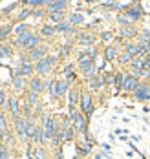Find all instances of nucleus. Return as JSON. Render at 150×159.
Here are the masks:
<instances>
[{"instance_id": "f257e3e1", "label": "nucleus", "mask_w": 150, "mask_h": 159, "mask_svg": "<svg viewBox=\"0 0 150 159\" xmlns=\"http://www.w3.org/2000/svg\"><path fill=\"white\" fill-rule=\"evenodd\" d=\"M57 61H59V57H55V55H46L44 59H40L39 62H35V73L39 75V77H44V75H48L51 70L57 66Z\"/></svg>"}, {"instance_id": "f03ea898", "label": "nucleus", "mask_w": 150, "mask_h": 159, "mask_svg": "<svg viewBox=\"0 0 150 159\" xmlns=\"http://www.w3.org/2000/svg\"><path fill=\"white\" fill-rule=\"evenodd\" d=\"M130 97H132L135 102H141V104L148 102V99H150V80L148 79H141L139 86L134 90V93Z\"/></svg>"}, {"instance_id": "7ed1b4c3", "label": "nucleus", "mask_w": 150, "mask_h": 159, "mask_svg": "<svg viewBox=\"0 0 150 159\" xmlns=\"http://www.w3.org/2000/svg\"><path fill=\"white\" fill-rule=\"evenodd\" d=\"M79 108H81V111L88 117V121H90V117L93 115V110H95V106H93V95H92L90 90L81 93V104H79Z\"/></svg>"}, {"instance_id": "20e7f679", "label": "nucleus", "mask_w": 150, "mask_h": 159, "mask_svg": "<svg viewBox=\"0 0 150 159\" xmlns=\"http://www.w3.org/2000/svg\"><path fill=\"white\" fill-rule=\"evenodd\" d=\"M13 128H15V132H17L18 135V141L20 143H30V139H28V134H26V128H28V119L24 117V115H20L17 119H13Z\"/></svg>"}, {"instance_id": "39448f33", "label": "nucleus", "mask_w": 150, "mask_h": 159, "mask_svg": "<svg viewBox=\"0 0 150 159\" xmlns=\"http://www.w3.org/2000/svg\"><path fill=\"white\" fill-rule=\"evenodd\" d=\"M139 82H141V79H137V77H134V75H130L128 71H125V84H123V97L126 95H132L134 90L139 86Z\"/></svg>"}, {"instance_id": "423d86ee", "label": "nucleus", "mask_w": 150, "mask_h": 159, "mask_svg": "<svg viewBox=\"0 0 150 159\" xmlns=\"http://www.w3.org/2000/svg\"><path fill=\"white\" fill-rule=\"evenodd\" d=\"M6 110L11 113L13 119L20 117V115H22V101H20L17 95H9L7 97V106H6Z\"/></svg>"}, {"instance_id": "0eeeda50", "label": "nucleus", "mask_w": 150, "mask_h": 159, "mask_svg": "<svg viewBox=\"0 0 150 159\" xmlns=\"http://www.w3.org/2000/svg\"><path fill=\"white\" fill-rule=\"evenodd\" d=\"M75 40H77V44L79 46H83V48H90V46H93L95 44V40H97V35L92 31H79L77 33V37H75Z\"/></svg>"}, {"instance_id": "6e6552de", "label": "nucleus", "mask_w": 150, "mask_h": 159, "mask_svg": "<svg viewBox=\"0 0 150 159\" xmlns=\"http://www.w3.org/2000/svg\"><path fill=\"white\" fill-rule=\"evenodd\" d=\"M86 86H88V90H90L92 93L102 90V88H104V77H102V71L95 73L93 77H88V79H86Z\"/></svg>"}, {"instance_id": "1a4fd4ad", "label": "nucleus", "mask_w": 150, "mask_h": 159, "mask_svg": "<svg viewBox=\"0 0 150 159\" xmlns=\"http://www.w3.org/2000/svg\"><path fill=\"white\" fill-rule=\"evenodd\" d=\"M88 123H90L88 117H86L81 110H79V113L75 115V119L71 121V125H73V128L77 130V134H83V135L84 134H88Z\"/></svg>"}, {"instance_id": "9d476101", "label": "nucleus", "mask_w": 150, "mask_h": 159, "mask_svg": "<svg viewBox=\"0 0 150 159\" xmlns=\"http://www.w3.org/2000/svg\"><path fill=\"white\" fill-rule=\"evenodd\" d=\"M126 15L132 18V22H139V20H143V16H145V7H143V4H130L128 6V9L125 11Z\"/></svg>"}, {"instance_id": "9b49d317", "label": "nucleus", "mask_w": 150, "mask_h": 159, "mask_svg": "<svg viewBox=\"0 0 150 159\" xmlns=\"http://www.w3.org/2000/svg\"><path fill=\"white\" fill-rule=\"evenodd\" d=\"M48 46L46 44H40V46H37V48H33V49H30L26 55H28V59L31 61V62H39L40 59H44L46 55H48Z\"/></svg>"}, {"instance_id": "f8f14e48", "label": "nucleus", "mask_w": 150, "mask_h": 159, "mask_svg": "<svg viewBox=\"0 0 150 159\" xmlns=\"http://www.w3.org/2000/svg\"><path fill=\"white\" fill-rule=\"evenodd\" d=\"M42 44V35L40 33H31L24 42H22V46L20 48L22 49H26V51H30V49H33V48H37V46H40Z\"/></svg>"}, {"instance_id": "ddd939ff", "label": "nucleus", "mask_w": 150, "mask_h": 159, "mask_svg": "<svg viewBox=\"0 0 150 159\" xmlns=\"http://www.w3.org/2000/svg\"><path fill=\"white\" fill-rule=\"evenodd\" d=\"M119 53H121V48L116 46L114 42H112V44H106V48H104V51H102V55H104V61H106V62H117Z\"/></svg>"}, {"instance_id": "4468645a", "label": "nucleus", "mask_w": 150, "mask_h": 159, "mask_svg": "<svg viewBox=\"0 0 150 159\" xmlns=\"http://www.w3.org/2000/svg\"><path fill=\"white\" fill-rule=\"evenodd\" d=\"M139 35V30L135 28V24L132 26H121L119 28V37H123L125 40H135Z\"/></svg>"}, {"instance_id": "2eb2a0df", "label": "nucleus", "mask_w": 150, "mask_h": 159, "mask_svg": "<svg viewBox=\"0 0 150 159\" xmlns=\"http://www.w3.org/2000/svg\"><path fill=\"white\" fill-rule=\"evenodd\" d=\"M95 62V59H93V55L88 51V49H83V51H79L77 53V68L81 70L84 66H88V64Z\"/></svg>"}, {"instance_id": "dca6fc26", "label": "nucleus", "mask_w": 150, "mask_h": 159, "mask_svg": "<svg viewBox=\"0 0 150 159\" xmlns=\"http://www.w3.org/2000/svg\"><path fill=\"white\" fill-rule=\"evenodd\" d=\"M28 90L37 92V93H42L44 92V79H40L39 75H33L31 79L28 80Z\"/></svg>"}, {"instance_id": "f3484780", "label": "nucleus", "mask_w": 150, "mask_h": 159, "mask_svg": "<svg viewBox=\"0 0 150 159\" xmlns=\"http://www.w3.org/2000/svg\"><path fill=\"white\" fill-rule=\"evenodd\" d=\"M81 93H83V92H81L77 86H71L70 92H68V104L79 106V104H81Z\"/></svg>"}, {"instance_id": "a211bd4d", "label": "nucleus", "mask_w": 150, "mask_h": 159, "mask_svg": "<svg viewBox=\"0 0 150 159\" xmlns=\"http://www.w3.org/2000/svg\"><path fill=\"white\" fill-rule=\"evenodd\" d=\"M11 82H13V88L17 90V92H26L28 90V79L26 77H22V75H11Z\"/></svg>"}, {"instance_id": "6ab92c4d", "label": "nucleus", "mask_w": 150, "mask_h": 159, "mask_svg": "<svg viewBox=\"0 0 150 159\" xmlns=\"http://www.w3.org/2000/svg\"><path fill=\"white\" fill-rule=\"evenodd\" d=\"M24 101L37 110V108H39V102H40V93L31 92V90H26V92H24Z\"/></svg>"}, {"instance_id": "aec40b11", "label": "nucleus", "mask_w": 150, "mask_h": 159, "mask_svg": "<svg viewBox=\"0 0 150 159\" xmlns=\"http://www.w3.org/2000/svg\"><path fill=\"white\" fill-rule=\"evenodd\" d=\"M68 7V0H53L46 6V11L48 13H55V11H66Z\"/></svg>"}, {"instance_id": "412c9836", "label": "nucleus", "mask_w": 150, "mask_h": 159, "mask_svg": "<svg viewBox=\"0 0 150 159\" xmlns=\"http://www.w3.org/2000/svg\"><path fill=\"white\" fill-rule=\"evenodd\" d=\"M70 88H71V84L68 82L66 77H61V79H57V90H59V97H66L68 92H70Z\"/></svg>"}, {"instance_id": "4be33fe9", "label": "nucleus", "mask_w": 150, "mask_h": 159, "mask_svg": "<svg viewBox=\"0 0 150 159\" xmlns=\"http://www.w3.org/2000/svg\"><path fill=\"white\" fill-rule=\"evenodd\" d=\"M79 71H81V75H83L84 79H88V77H93L95 73H99V70H97L95 62H92V64H88V66H84V68H81Z\"/></svg>"}, {"instance_id": "5701e85b", "label": "nucleus", "mask_w": 150, "mask_h": 159, "mask_svg": "<svg viewBox=\"0 0 150 159\" xmlns=\"http://www.w3.org/2000/svg\"><path fill=\"white\" fill-rule=\"evenodd\" d=\"M119 4L117 0H102L101 2V9L102 11H119Z\"/></svg>"}, {"instance_id": "b1692460", "label": "nucleus", "mask_w": 150, "mask_h": 159, "mask_svg": "<svg viewBox=\"0 0 150 159\" xmlns=\"http://www.w3.org/2000/svg\"><path fill=\"white\" fill-rule=\"evenodd\" d=\"M33 157L35 159H50L46 146H42V144H35L33 146Z\"/></svg>"}, {"instance_id": "393cba45", "label": "nucleus", "mask_w": 150, "mask_h": 159, "mask_svg": "<svg viewBox=\"0 0 150 159\" xmlns=\"http://www.w3.org/2000/svg\"><path fill=\"white\" fill-rule=\"evenodd\" d=\"M66 20V11H55V13H48V22L50 24H59Z\"/></svg>"}, {"instance_id": "a878e982", "label": "nucleus", "mask_w": 150, "mask_h": 159, "mask_svg": "<svg viewBox=\"0 0 150 159\" xmlns=\"http://www.w3.org/2000/svg\"><path fill=\"white\" fill-rule=\"evenodd\" d=\"M30 31H33V28H31L30 24H26V22H18L17 26L13 28L15 37H18V35H24V33H30Z\"/></svg>"}, {"instance_id": "bb28decb", "label": "nucleus", "mask_w": 150, "mask_h": 159, "mask_svg": "<svg viewBox=\"0 0 150 159\" xmlns=\"http://www.w3.org/2000/svg\"><path fill=\"white\" fill-rule=\"evenodd\" d=\"M40 35H42V39H50L53 35H57V28L53 24H44L40 28Z\"/></svg>"}, {"instance_id": "cd10ccee", "label": "nucleus", "mask_w": 150, "mask_h": 159, "mask_svg": "<svg viewBox=\"0 0 150 159\" xmlns=\"http://www.w3.org/2000/svg\"><path fill=\"white\" fill-rule=\"evenodd\" d=\"M116 20H117V24H119V28H121V26H132V24H134L132 18L126 15L125 11H119L117 16H116Z\"/></svg>"}, {"instance_id": "c85d7f7f", "label": "nucleus", "mask_w": 150, "mask_h": 159, "mask_svg": "<svg viewBox=\"0 0 150 159\" xmlns=\"http://www.w3.org/2000/svg\"><path fill=\"white\" fill-rule=\"evenodd\" d=\"M77 135H79V134H77V130L73 128V125H70V126L64 128V141H66V143L68 141H73Z\"/></svg>"}, {"instance_id": "c756f323", "label": "nucleus", "mask_w": 150, "mask_h": 159, "mask_svg": "<svg viewBox=\"0 0 150 159\" xmlns=\"http://www.w3.org/2000/svg\"><path fill=\"white\" fill-rule=\"evenodd\" d=\"M68 20H70L73 26H79V24H83V22H84V15L77 11V13H71V15L68 16Z\"/></svg>"}, {"instance_id": "7c9ffc66", "label": "nucleus", "mask_w": 150, "mask_h": 159, "mask_svg": "<svg viewBox=\"0 0 150 159\" xmlns=\"http://www.w3.org/2000/svg\"><path fill=\"white\" fill-rule=\"evenodd\" d=\"M0 130L2 132H9V121L6 117V110H0Z\"/></svg>"}, {"instance_id": "2f4dec72", "label": "nucleus", "mask_w": 150, "mask_h": 159, "mask_svg": "<svg viewBox=\"0 0 150 159\" xmlns=\"http://www.w3.org/2000/svg\"><path fill=\"white\" fill-rule=\"evenodd\" d=\"M132 68H139V70H143L145 68V55H137V57H134L132 62H130Z\"/></svg>"}, {"instance_id": "473e14b6", "label": "nucleus", "mask_w": 150, "mask_h": 159, "mask_svg": "<svg viewBox=\"0 0 150 159\" xmlns=\"http://www.w3.org/2000/svg\"><path fill=\"white\" fill-rule=\"evenodd\" d=\"M114 39H116V35H114V31H110V30H106V31L101 33V40H104V42H108V44H112Z\"/></svg>"}, {"instance_id": "72a5a7b5", "label": "nucleus", "mask_w": 150, "mask_h": 159, "mask_svg": "<svg viewBox=\"0 0 150 159\" xmlns=\"http://www.w3.org/2000/svg\"><path fill=\"white\" fill-rule=\"evenodd\" d=\"M7 93H6V90L0 86V110H6V106H7Z\"/></svg>"}, {"instance_id": "f704fd0d", "label": "nucleus", "mask_w": 150, "mask_h": 159, "mask_svg": "<svg viewBox=\"0 0 150 159\" xmlns=\"http://www.w3.org/2000/svg\"><path fill=\"white\" fill-rule=\"evenodd\" d=\"M0 53H2V57L6 59V57H11L13 55V49L9 44H0Z\"/></svg>"}, {"instance_id": "c9c22d12", "label": "nucleus", "mask_w": 150, "mask_h": 159, "mask_svg": "<svg viewBox=\"0 0 150 159\" xmlns=\"http://www.w3.org/2000/svg\"><path fill=\"white\" fill-rule=\"evenodd\" d=\"M31 11H33V9H31V7H24V9H22V11H20V13H18V22H24V20H26V18H28V16H31Z\"/></svg>"}, {"instance_id": "e433bc0d", "label": "nucleus", "mask_w": 150, "mask_h": 159, "mask_svg": "<svg viewBox=\"0 0 150 159\" xmlns=\"http://www.w3.org/2000/svg\"><path fill=\"white\" fill-rule=\"evenodd\" d=\"M50 2H53V0H26L28 6H48Z\"/></svg>"}, {"instance_id": "4c0bfd02", "label": "nucleus", "mask_w": 150, "mask_h": 159, "mask_svg": "<svg viewBox=\"0 0 150 159\" xmlns=\"http://www.w3.org/2000/svg\"><path fill=\"white\" fill-rule=\"evenodd\" d=\"M75 68H77V64H64V68H62V75L66 77V75H70V73H73Z\"/></svg>"}, {"instance_id": "58836bf2", "label": "nucleus", "mask_w": 150, "mask_h": 159, "mask_svg": "<svg viewBox=\"0 0 150 159\" xmlns=\"http://www.w3.org/2000/svg\"><path fill=\"white\" fill-rule=\"evenodd\" d=\"M71 49H73V44H71V42H66V44L62 46V55H70Z\"/></svg>"}, {"instance_id": "ea45409f", "label": "nucleus", "mask_w": 150, "mask_h": 159, "mask_svg": "<svg viewBox=\"0 0 150 159\" xmlns=\"http://www.w3.org/2000/svg\"><path fill=\"white\" fill-rule=\"evenodd\" d=\"M66 79H68V82L73 86V84H75V80H77V73H75V71H73V73H70V75H66Z\"/></svg>"}, {"instance_id": "a19ab883", "label": "nucleus", "mask_w": 150, "mask_h": 159, "mask_svg": "<svg viewBox=\"0 0 150 159\" xmlns=\"http://www.w3.org/2000/svg\"><path fill=\"white\" fill-rule=\"evenodd\" d=\"M101 148H102L104 152H108V154L112 152V146H110V144H108V143H102V144H101Z\"/></svg>"}, {"instance_id": "79ce46f5", "label": "nucleus", "mask_w": 150, "mask_h": 159, "mask_svg": "<svg viewBox=\"0 0 150 159\" xmlns=\"http://www.w3.org/2000/svg\"><path fill=\"white\" fill-rule=\"evenodd\" d=\"M132 141H141V135H132Z\"/></svg>"}, {"instance_id": "37998d69", "label": "nucleus", "mask_w": 150, "mask_h": 159, "mask_svg": "<svg viewBox=\"0 0 150 159\" xmlns=\"http://www.w3.org/2000/svg\"><path fill=\"white\" fill-rule=\"evenodd\" d=\"M86 2H88V4H99L101 0H86Z\"/></svg>"}]
</instances>
